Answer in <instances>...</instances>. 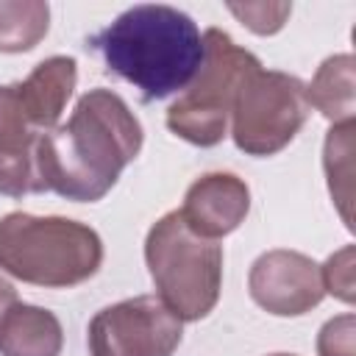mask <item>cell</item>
Instances as JSON below:
<instances>
[{"label": "cell", "mask_w": 356, "mask_h": 356, "mask_svg": "<svg viewBox=\"0 0 356 356\" xmlns=\"http://www.w3.org/2000/svg\"><path fill=\"white\" fill-rule=\"evenodd\" d=\"M142 125L111 89H89L70 120L36 136V172L44 192L72 203L100 200L142 150Z\"/></svg>", "instance_id": "6da1fadb"}, {"label": "cell", "mask_w": 356, "mask_h": 356, "mask_svg": "<svg viewBox=\"0 0 356 356\" xmlns=\"http://www.w3.org/2000/svg\"><path fill=\"white\" fill-rule=\"evenodd\" d=\"M106 70L139 89L142 100H164L186 89L203 61V36L195 19L164 3L125 8L92 36Z\"/></svg>", "instance_id": "7a4b0ae2"}, {"label": "cell", "mask_w": 356, "mask_h": 356, "mask_svg": "<svg viewBox=\"0 0 356 356\" xmlns=\"http://www.w3.org/2000/svg\"><path fill=\"white\" fill-rule=\"evenodd\" d=\"M103 264V242L95 228L67 217L11 211L0 220V270L47 289L89 281Z\"/></svg>", "instance_id": "3957f363"}, {"label": "cell", "mask_w": 356, "mask_h": 356, "mask_svg": "<svg viewBox=\"0 0 356 356\" xmlns=\"http://www.w3.org/2000/svg\"><path fill=\"white\" fill-rule=\"evenodd\" d=\"M145 261L159 300L181 320H203L220 300L222 248L217 239L197 236L181 217L167 211L145 239Z\"/></svg>", "instance_id": "277c9868"}, {"label": "cell", "mask_w": 356, "mask_h": 356, "mask_svg": "<svg viewBox=\"0 0 356 356\" xmlns=\"http://www.w3.org/2000/svg\"><path fill=\"white\" fill-rule=\"evenodd\" d=\"M259 67L261 61L250 50L239 47L225 31L209 28L203 33V61L184 95L167 108V128L197 147L220 145L228 134L236 89Z\"/></svg>", "instance_id": "5b68a950"}, {"label": "cell", "mask_w": 356, "mask_h": 356, "mask_svg": "<svg viewBox=\"0 0 356 356\" xmlns=\"http://www.w3.org/2000/svg\"><path fill=\"white\" fill-rule=\"evenodd\" d=\"M306 117V83L298 75L259 67L236 89L231 136L248 156H273L298 136Z\"/></svg>", "instance_id": "8992f818"}, {"label": "cell", "mask_w": 356, "mask_h": 356, "mask_svg": "<svg viewBox=\"0 0 356 356\" xmlns=\"http://www.w3.org/2000/svg\"><path fill=\"white\" fill-rule=\"evenodd\" d=\"M181 337L184 323L156 295L100 309L86 331L92 356H172Z\"/></svg>", "instance_id": "52a82bcc"}, {"label": "cell", "mask_w": 356, "mask_h": 356, "mask_svg": "<svg viewBox=\"0 0 356 356\" xmlns=\"http://www.w3.org/2000/svg\"><path fill=\"white\" fill-rule=\"evenodd\" d=\"M250 298L275 317H300L325 298L320 264L298 250H267L250 264Z\"/></svg>", "instance_id": "ba28073f"}, {"label": "cell", "mask_w": 356, "mask_h": 356, "mask_svg": "<svg viewBox=\"0 0 356 356\" xmlns=\"http://www.w3.org/2000/svg\"><path fill=\"white\" fill-rule=\"evenodd\" d=\"M184 222L206 239L236 231L250 211V189L234 172H206L184 195Z\"/></svg>", "instance_id": "9c48e42d"}, {"label": "cell", "mask_w": 356, "mask_h": 356, "mask_svg": "<svg viewBox=\"0 0 356 356\" xmlns=\"http://www.w3.org/2000/svg\"><path fill=\"white\" fill-rule=\"evenodd\" d=\"M78 83V64L70 56H50L39 61L25 81L17 83V97L28 125L36 134L53 131Z\"/></svg>", "instance_id": "30bf717a"}, {"label": "cell", "mask_w": 356, "mask_h": 356, "mask_svg": "<svg viewBox=\"0 0 356 356\" xmlns=\"http://www.w3.org/2000/svg\"><path fill=\"white\" fill-rule=\"evenodd\" d=\"M64 331L53 312L31 303H14L0 317V356H58Z\"/></svg>", "instance_id": "8fae6325"}, {"label": "cell", "mask_w": 356, "mask_h": 356, "mask_svg": "<svg viewBox=\"0 0 356 356\" xmlns=\"http://www.w3.org/2000/svg\"><path fill=\"white\" fill-rule=\"evenodd\" d=\"M306 103L314 106L334 125L353 122L356 111V61L350 53L328 56L312 83L306 86Z\"/></svg>", "instance_id": "7c38bea8"}, {"label": "cell", "mask_w": 356, "mask_h": 356, "mask_svg": "<svg viewBox=\"0 0 356 356\" xmlns=\"http://www.w3.org/2000/svg\"><path fill=\"white\" fill-rule=\"evenodd\" d=\"M50 28V6L42 0H0V53L33 50Z\"/></svg>", "instance_id": "4fadbf2b"}, {"label": "cell", "mask_w": 356, "mask_h": 356, "mask_svg": "<svg viewBox=\"0 0 356 356\" xmlns=\"http://www.w3.org/2000/svg\"><path fill=\"white\" fill-rule=\"evenodd\" d=\"M353 122H339L331 125L328 136H325V147H323V167H325V178H328V189L334 195V200L339 203V214L345 220V225L350 228V175H353Z\"/></svg>", "instance_id": "5bb4252c"}, {"label": "cell", "mask_w": 356, "mask_h": 356, "mask_svg": "<svg viewBox=\"0 0 356 356\" xmlns=\"http://www.w3.org/2000/svg\"><path fill=\"white\" fill-rule=\"evenodd\" d=\"M31 192H44L36 172V139H0V195L22 197Z\"/></svg>", "instance_id": "9a60e30c"}, {"label": "cell", "mask_w": 356, "mask_h": 356, "mask_svg": "<svg viewBox=\"0 0 356 356\" xmlns=\"http://www.w3.org/2000/svg\"><path fill=\"white\" fill-rule=\"evenodd\" d=\"M228 11H231L242 25H248L253 33L270 36V33H275V31L284 28L286 17L292 14V6H289V3H245V6L231 3Z\"/></svg>", "instance_id": "2e32d148"}, {"label": "cell", "mask_w": 356, "mask_h": 356, "mask_svg": "<svg viewBox=\"0 0 356 356\" xmlns=\"http://www.w3.org/2000/svg\"><path fill=\"white\" fill-rule=\"evenodd\" d=\"M323 289L339 298L342 303H353V245H345L320 267Z\"/></svg>", "instance_id": "e0dca14e"}, {"label": "cell", "mask_w": 356, "mask_h": 356, "mask_svg": "<svg viewBox=\"0 0 356 356\" xmlns=\"http://www.w3.org/2000/svg\"><path fill=\"white\" fill-rule=\"evenodd\" d=\"M39 134L28 125L19 97H17V83H6L0 86V139L8 142H28L36 139Z\"/></svg>", "instance_id": "ac0fdd59"}, {"label": "cell", "mask_w": 356, "mask_h": 356, "mask_svg": "<svg viewBox=\"0 0 356 356\" xmlns=\"http://www.w3.org/2000/svg\"><path fill=\"white\" fill-rule=\"evenodd\" d=\"M353 314H339L328 320L317 334L320 356H353Z\"/></svg>", "instance_id": "d6986e66"}, {"label": "cell", "mask_w": 356, "mask_h": 356, "mask_svg": "<svg viewBox=\"0 0 356 356\" xmlns=\"http://www.w3.org/2000/svg\"><path fill=\"white\" fill-rule=\"evenodd\" d=\"M19 298H17V289H14V284L11 281H6L3 275H0V317L17 303Z\"/></svg>", "instance_id": "ffe728a7"}, {"label": "cell", "mask_w": 356, "mask_h": 356, "mask_svg": "<svg viewBox=\"0 0 356 356\" xmlns=\"http://www.w3.org/2000/svg\"><path fill=\"white\" fill-rule=\"evenodd\" d=\"M270 356H295V353H270Z\"/></svg>", "instance_id": "44dd1931"}]
</instances>
